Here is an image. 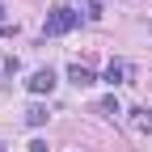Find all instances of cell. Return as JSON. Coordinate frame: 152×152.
Segmentation results:
<instances>
[{"label": "cell", "instance_id": "1", "mask_svg": "<svg viewBox=\"0 0 152 152\" xmlns=\"http://www.w3.org/2000/svg\"><path fill=\"white\" fill-rule=\"evenodd\" d=\"M80 26V13H76L72 4H59V9H51V17H47V26H42V34H68V30H76Z\"/></svg>", "mask_w": 152, "mask_h": 152}, {"label": "cell", "instance_id": "2", "mask_svg": "<svg viewBox=\"0 0 152 152\" xmlns=\"http://www.w3.org/2000/svg\"><path fill=\"white\" fill-rule=\"evenodd\" d=\"M26 89L34 93V97H42V93H51V89H55V72H51V68H38V72L30 76V80H26Z\"/></svg>", "mask_w": 152, "mask_h": 152}, {"label": "cell", "instance_id": "3", "mask_svg": "<svg viewBox=\"0 0 152 152\" xmlns=\"http://www.w3.org/2000/svg\"><path fill=\"white\" fill-rule=\"evenodd\" d=\"M68 80H72L76 89H89L93 80H97V76H93V72H89L85 64H72V68H68Z\"/></svg>", "mask_w": 152, "mask_h": 152}, {"label": "cell", "instance_id": "4", "mask_svg": "<svg viewBox=\"0 0 152 152\" xmlns=\"http://www.w3.org/2000/svg\"><path fill=\"white\" fill-rule=\"evenodd\" d=\"M131 131L152 140V114H148V110H131Z\"/></svg>", "mask_w": 152, "mask_h": 152}, {"label": "cell", "instance_id": "5", "mask_svg": "<svg viewBox=\"0 0 152 152\" xmlns=\"http://www.w3.org/2000/svg\"><path fill=\"white\" fill-rule=\"evenodd\" d=\"M127 76H131V68H127L123 59H110V68H106V80H110V85H123Z\"/></svg>", "mask_w": 152, "mask_h": 152}, {"label": "cell", "instance_id": "6", "mask_svg": "<svg viewBox=\"0 0 152 152\" xmlns=\"http://www.w3.org/2000/svg\"><path fill=\"white\" fill-rule=\"evenodd\" d=\"M26 123H30V127H42V123H47V106H38V102H34V106L26 110Z\"/></svg>", "mask_w": 152, "mask_h": 152}, {"label": "cell", "instance_id": "7", "mask_svg": "<svg viewBox=\"0 0 152 152\" xmlns=\"http://www.w3.org/2000/svg\"><path fill=\"white\" fill-rule=\"evenodd\" d=\"M85 9H89V17H102L106 13V0H85Z\"/></svg>", "mask_w": 152, "mask_h": 152}, {"label": "cell", "instance_id": "8", "mask_svg": "<svg viewBox=\"0 0 152 152\" xmlns=\"http://www.w3.org/2000/svg\"><path fill=\"white\" fill-rule=\"evenodd\" d=\"M102 114H110V118H114V114H118V102H114V97H102V106H97Z\"/></svg>", "mask_w": 152, "mask_h": 152}, {"label": "cell", "instance_id": "9", "mask_svg": "<svg viewBox=\"0 0 152 152\" xmlns=\"http://www.w3.org/2000/svg\"><path fill=\"white\" fill-rule=\"evenodd\" d=\"M30 152H47V140H30Z\"/></svg>", "mask_w": 152, "mask_h": 152}]
</instances>
